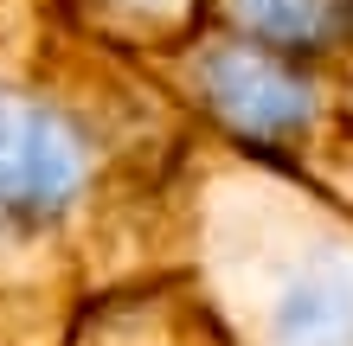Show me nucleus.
Instances as JSON below:
<instances>
[{
	"instance_id": "nucleus-4",
	"label": "nucleus",
	"mask_w": 353,
	"mask_h": 346,
	"mask_svg": "<svg viewBox=\"0 0 353 346\" xmlns=\"http://www.w3.org/2000/svg\"><path fill=\"white\" fill-rule=\"evenodd\" d=\"M205 26L315 71L353 45V0H205Z\"/></svg>"
},
{
	"instance_id": "nucleus-1",
	"label": "nucleus",
	"mask_w": 353,
	"mask_h": 346,
	"mask_svg": "<svg viewBox=\"0 0 353 346\" xmlns=\"http://www.w3.org/2000/svg\"><path fill=\"white\" fill-rule=\"evenodd\" d=\"M193 135L58 0H0V346H71L103 295L180 270Z\"/></svg>"
},
{
	"instance_id": "nucleus-5",
	"label": "nucleus",
	"mask_w": 353,
	"mask_h": 346,
	"mask_svg": "<svg viewBox=\"0 0 353 346\" xmlns=\"http://www.w3.org/2000/svg\"><path fill=\"white\" fill-rule=\"evenodd\" d=\"M58 7L135 65H161L205 32V0H58Z\"/></svg>"
},
{
	"instance_id": "nucleus-3",
	"label": "nucleus",
	"mask_w": 353,
	"mask_h": 346,
	"mask_svg": "<svg viewBox=\"0 0 353 346\" xmlns=\"http://www.w3.org/2000/svg\"><path fill=\"white\" fill-rule=\"evenodd\" d=\"M71 346H225L212 308L186 282V270L103 295L71 327Z\"/></svg>"
},
{
	"instance_id": "nucleus-2",
	"label": "nucleus",
	"mask_w": 353,
	"mask_h": 346,
	"mask_svg": "<svg viewBox=\"0 0 353 346\" xmlns=\"http://www.w3.org/2000/svg\"><path fill=\"white\" fill-rule=\"evenodd\" d=\"M289 180L212 129L186 154L180 270L225 346H353V237L296 231Z\"/></svg>"
}]
</instances>
